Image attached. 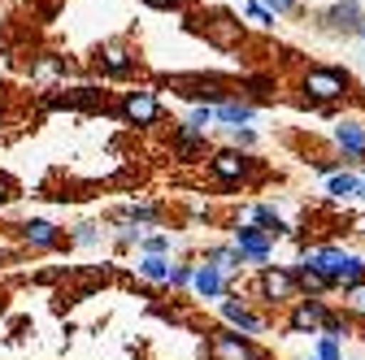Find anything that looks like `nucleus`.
Returning a JSON list of instances; mask_svg holds the SVG:
<instances>
[{"mask_svg":"<svg viewBox=\"0 0 365 360\" xmlns=\"http://www.w3.org/2000/svg\"><path fill=\"white\" fill-rule=\"evenodd\" d=\"M335 144L344 148V157H365V126L361 122H339L335 126Z\"/></svg>","mask_w":365,"mask_h":360,"instance_id":"14","label":"nucleus"},{"mask_svg":"<svg viewBox=\"0 0 365 360\" xmlns=\"http://www.w3.org/2000/svg\"><path fill=\"white\" fill-rule=\"evenodd\" d=\"M144 252H148V256H161V252H170V239H165V235H148V239H144Z\"/></svg>","mask_w":365,"mask_h":360,"instance_id":"29","label":"nucleus"},{"mask_svg":"<svg viewBox=\"0 0 365 360\" xmlns=\"http://www.w3.org/2000/svg\"><path fill=\"white\" fill-rule=\"evenodd\" d=\"M304 265L317 269V274L331 282V291H352V287L365 282V256H356L348 248H313L304 256Z\"/></svg>","mask_w":365,"mask_h":360,"instance_id":"1","label":"nucleus"},{"mask_svg":"<svg viewBox=\"0 0 365 360\" xmlns=\"http://www.w3.org/2000/svg\"><path fill=\"white\" fill-rule=\"evenodd\" d=\"M9 196H14V183H9L5 174H0V204H9Z\"/></svg>","mask_w":365,"mask_h":360,"instance_id":"31","label":"nucleus"},{"mask_svg":"<svg viewBox=\"0 0 365 360\" xmlns=\"http://www.w3.org/2000/svg\"><path fill=\"white\" fill-rule=\"evenodd\" d=\"M122 117L135 122V126H153V122L161 117V105H157L153 92H130V96L122 100Z\"/></svg>","mask_w":365,"mask_h":360,"instance_id":"9","label":"nucleus"},{"mask_svg":"<svg viewBox=\"0 0 365 360\" xmlns=\"http://www.w3.org/2000/svg\"><path fill=\"white\" fill-rule=\"evenodd\" d=\"M261 5H269L274 14H292V9H296V0H261Z\"/></svg>","mask_w":365,"mask_h":360,"instance_id":"30","label":"nucleus"},{"mask_svg":"<svg viewBox=\"0 0 365 360\" xmlns=\"http://www.w3.org/2000/svg\"><path fill=\"white\" fill-rule=\"evenodd\" d=\"M192 274H196L192 265H174L170 269V287H192Z\"/></svg>","mask_w":365,"mask_h":360,"instance_id":"27","label":"nucleus"},{"mask_svg":"<svg viewBox=\"0 0 365 360\" xmlns=\"http://www.w3.org/2000/svg\"><path fill=\"white\" fill-rule=\"evenodd\" d=\"M292 274H296V287H300V291H304V295H309V300H322V295H327V291H331V282H327V278H322V274H317V269H309V265H304V260H300V265H296V269H292Z\"/></svg>","mask_w":365,"mask_h":360,"instance_id":"16","label":"nucleus"},{"mask_svg":"<svg viewBox=\"0 0 365 360\" xmlns=\"http://www.w3.org/2000/svg\"><path fill=\"white\" fill-rule=\"evenodd\" d=\"M304 360H317V356H304Z\"/></svg>","mask_w":365,"mask_h":360,"instance_id":"35","label":"nucleus"},{"mask_svg":"<svg viewBox=\"0 0 365 360\" xmlns=\"http://www.w3.org/2000/svg\"><path fill=\"white\" fill-rule=\"evenodd\" d=\"M344 304H348V317H365V282L344 291Z\"/></svg>","mask_w":365,"mask_h":360,"instance_id":"26","label":"nucleus"},{"mask_svg":"<svg viewBox=\"0 0 365 360\" xmlns=\"http://www.w3.org/2000/svg\"><path fill=\"white\" fill-rule=\"evenodd\" d=\"M165 5H178V0H165Z\"/></svg>","mask_w":365,"mask_h":360,"instance_id":"34","label":"nucleus"},{"mask_svg":"<svg viewBox=\"0 0 365 360\" xmlns=\"http://www.w3.org/2000/svg\"><path fill=\"white\" fill-rule=\"evenodd\" d=\"M331 304L327 300H296L292 312H287V330L292 334H322L327 322H331Z\"/></svg>","mask_w":365,"mask_h":360,"instance_id":"3","label":"nucleus"},{"mask_svg":"<svg viewBox=\"0 0 365 360\" xmlns=\"http://www.w3.org/2000/svg\"><path fill=\"white\" fill-rule=\"evenodd\" d=\"M327 191H331L335 200H352V196L361 191V178H352V174H331V183H327Z\"/></svg>","mask_w":365,"mask_h":360,"instance_id":"21","label":"nucleus"},{"mask_svg":"<svg viewBox=\"0 0 365 360\" xmlns=\"http://www.w3.org/2000/svg\"><path fill=\"white\" fill-rule=\"evenodd\" d=\"M257 291L269 304H296V295H300L296 274H292V269H279V265H265L261 274H257Z\"/></svg>","mask_w":365,"mask_h":360,"instance_id":"4","label":"nucleus"},{"mask_svg":"<svg viewBox=\"0 0 365 360\" xmlns=\"http://www.w3.org/2000/svg\"><path fill=\"white\" fill-rule=\"evenodd\" d=\"M252 113H257V109H252V105H244V100H226V105H217V109H213V117H217V122H226L231 130H240L244 122H252Z\"/></svg>","mask_w":365,"mask_h":360,"instance_id":"17","label":"nucleus"},{"mask_svg":"<svg viewBox=\"0 0 365 360\" xmlns=\"http://www.w3.org/2000/svg\"><path fill=\"white\" fill-rule=\"evenodd\" d=\"M235 252L244 256V265H261L265 269V260L274 252V239L265 231H257V226H240L235 231Z\"/></svg>","mask_w":365,"mask_h":360,"instance_id":"6","label":"nucleus"},{"mask_svg":"<svg viewBox=\"0 0 365 360\" xmlns=\"http://www.w3.org/2000/svg\"><path fill=\"white\" fill-rule=\"evenodd\" d=\"M248 18H252L257 26H274V14H269V9H261V0H252V5H248Z\"/></svg>","mask_w":365,"mask_h":360,"instance_id":"28","label":"nucleus"},{"mask_svg":"<svg viewBox=\"0 0 365 360\" xmlns=\"http://www.w3.org/2000/svg\"><path fill=\"white\" fill-rule=\"evenodd\" d=\"M209 265H217L222 269V274H235V269L244 265V256L235 252V248H209V256H205Z\"/></svg>","mask_w":365,"mask_h":360,"instance_id":"20","label":"nucleus"},{"mask_svg":"<svg viewBox=\"0 0 365 360\" xmlns=\"http://www.w3.org/2000/svg\"><path fill=\"white\" fill-rule=\"evenodd\" d=\"M209 356L213 360H261V351L252 347L248 334H235V330H217L209 339Z\"/></svg>","mask_w":365,"mask_h":360,"instance_id":"5","label":"nucleus"},{"mask_svg":"<svg viewBox=\"0 0 365 360\" xmlns=\"http://www.w3.org/2000/svg\"><path fill=\"white\" fill-rule=\"evenodd\" d=\"M356 35H365V22H361V31H356Z\"/></svg>","mask_w":365,"mask_h":360,"instance_id":"33","label":"nucleus"},{"mask_svg":"<svg viewBox=\"0 0 365 360\" xmlns=\"http://www.w3.org/2000/svg\"><path fill=\"white\" fill-rule=\"evenodd\" d=\"M313 356H317V360H348V356H344V343H339V339H327V334H317Z\"/></svg>","mask_w":365,"mask_h":360,"instance_id":"24","label":"nucleus"},{"mask_svg":"<svg viewBox=\"0 0 365 360\" xmlns=\"http://www.w3.org/2000/svg\"><path fill=\"white\" fill-rule=\"evenodd\" d=\"M105 70L109 74H135V57L126 48H105Z\"/></svg>","mask_w":365,"mask_h":360,"instance_id":"22","label":"nucleus"},{"mask_svg":"<svg viewBox=\"0 0 365 360\" xmlns=\"http://www.w3.org/2000/svg\"><path fill=\"white\" fill-rule=\"evenodd\" d=\"M352 235H361V239H365V217H356V221H352Z\"/></svg>","mask_w":365,"mask_h":360,"instance_id":"32","label":"nucleus"},{"mask_svg":"<svg viewBox=\"0 0 365 360\" xmlns=\"http://www.w3.org/2000/svg\"><path fill=\"white\" fill-rule=\"evenodd\" d=\"M192 291H196L200 300H222V295H226V274H222L217 265H196Z\"/></svg>","mask_w":365,"mask_h":360,"instance_id":"11","label":"nucleus"},{"mask_svg":"<svg viewBox=\"0 0 365 360\" xmlns=\"http://www.w3.org/2000/svg\"><path fill=\"white\" fill-rule=\"evenodd\" d=\"M300 87H304L309 100H317V105H335V100L348 96V74H339V70H309V74L300 78Z\"/></svg>","mask_w":365,"mask_h":360,"instance_id":"2","label":"nucleus"},{"mask_svg":"<svg viewBox=\"0 0 365 360\" xmlns=\"http://www.w3.org/2000/svg\"><path fill=\"white\" fill-rule=\"evenodd\" d=\"M174 87H182L187 100H217V105H226V87L217 78H174Z\"/></svg>","mask_w":365,"mask_h":360,"instance_id":"13","label":"nucleus"},{"mask_svg":"<svg viewBox=\"0 0 365 360\" xmlns=\"http://www.w3.org/2000/svg\"><path fill=\"white\" fill-rule=\"evenodd\" d=\"M222 317L231 322L235 330H244V334H265V322L257 317V312H252L244 300H222Z\"/></svg>","mask_w":365,"mask_h":360,"instance_id":"10","label":"nucleus"},{"mask_svg":"<svg viewBox=\"0 0 365 360\" xmlns=\"http://www.w3.org/2000/svg\"><path fill=\"white\" fill-rule=\"evenodd\" d=\"M322 22L335 26V31H361V22H365L361 0H339V5H331V9L322 14Z\"/></svg>","mask_w":365,"mask_h":360,"instance_id":"12","label":"nucleus"},{"mask_svg":"<svg viewBox=\"0 0 365 360\" xmlns=\"http://www.w3.org/2000/svg\"><path fill=\"white\" fill-rule=\"evenodd\" d=\"M322 334H327V339H339V343H344V339L352 334V317H344V312H331V322H327V330H322Z\"/></svg>","mask_w":365,"mask_h":360,"instance_id":"25","label":"nucleus"},{"mask_svg":"<svg viewBox=\"0 0 365 360\" xmlns=\"http://www.w3.org/2000/svg\"><path fill=\"white\" fill-rule=\"evenodd\" d=\"M135 269H140V274H144L148 282H170V269H174V265H170L165 256H144Z\"/></svg>","mask_w":365,"mask_h":360,"instance_id":"19","label":"nucleus"},{"mask_svg":"<svg viewBox=\"0 0 365 360\" xmlns=\"http://www.w3.org/2000/svg\"><path fill=\"white\" fill-rule=\"evenodd\" d=\"M174 148H178V157H196V152L205 148V134L187 126V130H182V134H178V144H174Z\"/></svg>","mask_w":365,"mask_h":360,"instance_id":"23","label":"nucleus"},{"mask_svg":"<svg viewBox=\"0 0 365 360\" xmlns=\"http://www.w3.org/2000/svg\"><path fill=\"white\" fill-rule=\"evenodd\" d=\"M22 239H26L31 248H53L61 235H57L53 221H26V226H22Z\"/></svg>","mask_w":365,"mask_h":360,"instance_id":"18","label":"nucleus"},{"mask_svg":"<svg viewBox=\"0 0 365 360\" xmlns=\"http://www.w3.org/2000/svg\"><path fill=\"white\" fill-rule=\"evenodd\" d=\"M200 31L217 43V48H231V43L244 39V26H240L231 14H205V18H200Z\"/></svg>","mask_w":365,"mask_h":360,"instance_id":"8","label":"nucleus"},{"mask_svg":"<svg viewBox=\"0 0 365 360\" xmlns=\"http://www.w3.org/2000/svg\"><path fill=\"white\" fill-rule=\"evenodd\" d=\"M209 169H213V178H217L222 187H235V183H244V178H248L252 161H248L244 152H235V148H226V152H217V157L209 161Z\"/></svg>","mask_w":365,"mask_h":360,"instance_id":"7","label":"nucleus"},{"mask_svg":"<svg viewBox=\"0 0 365 360\" xmlns=\"http://www.w3.org/2000/svg\"><path fill=\"white\" fill-rule=\"evenodd\" d=\"M248 217L257 221V231H265L269 239H283V235H292V231H287V221H283L279 213H274L269 204H257V208H248Z\"/></svg>","mask_w":365,"mask_h":360,"instance_id":"15","label":"nucleus"}]
</instances>
